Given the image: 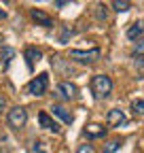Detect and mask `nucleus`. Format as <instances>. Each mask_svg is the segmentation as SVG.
I'll use <instances>...</instances> for the list:
<instances>
[{"mask_svg":"<svg viewBox=\"0 0 144 153\" xmlns=\"http://www.w3.org/2000/svg\"><path fill=\"white\" fill-rule=\"evenodd\" d=\"M4 17H7V13H4L2 9H0V19H4Z\"/></svg>","mask_w":144,"mask_h":153,"instance_id":"nucleus-23","label":"nucleus"},{"mask_svg":"<svg viewBox=\"0 0 144 153\" xmlns=\"http://www.w3.org/2000/svg\"><path fill=\"white\" fill-rule=\"evenodd\" d=\"M106 123L110 128H121V126L127 123V117H125V113L121 108H110L106 115Z\"/></svg>","mask_w":144,"mask_h":153,"instance_id":"nucleus-5","label":"nucleus"},{"mask_svg":"<svg viewBox=\"0 0 144 153\" xmlns=\"http://www.w3.org/2000/svg\"><path fill=\"white\" fill-rule=\"evenodd\" d=\"M57 94H62L66 100H72V98H76V85L74 83H70V81H62L57 83Z\"/></svg>","mask_w":144,"mask_h":153,"instance_id":"nucleus-7","label":"nucleus"},{"mask_svg":"<svg viewBox=\"0 0 144 153\" xmlns=\"http://www.w3.org/2000/svg\"><path fill=\"white\" fill-rule=\"evenodd\" d=\"M30 17H32L38 26H45V28H51V26H53V19H51L47 13L38 11V9H32V11H30Z\"/></svg>","mask_w":144,"mask_h":153,"instance_id":"nucleus-8","label":"nucleus"},{"mask_svg":"<svg viewBox=\"0 0 144 153\" xmlns=\"http://www.w3.org/2000/svg\"><path fill=\"white\" fill-rule=\"evenodd\" d=\"M91 91L96 94V98H108L112 94V79L108 74H96L91 79Z\"/></svg>","mask_w":144,"mask_h":153,"instance_id":"nucleus-1","label":"nucleus"},{"mask_svg":"<svg viewBox=\"0 0 144 153\" xmlns=\"http://www.w3.org/2000/svg\"><path fill=\"white\" fill-rule=\"evenodd\" d=\"M85 136L87 138H104L106 136V128L100 126V123H91L85 128Z\"/></svg>","mask_w":144,"mask_h":153,"instance_id":"nucleus-10","label":"nucleus"},{"mask_svg":"<svg viewBox=\"0 0 144 153\" xmlns=\"http://www.w3.org/2000/svg\"><path fill=\"white\" fill-rule=\"evenodd\" d=\"M132 111H134L136 115H140V117H142V115H144V98L134 100V102H132Z\"/></svg>","mask_w":144,"mask_h":153,"instance_id":"nucleus-15","label":"nucleus"},{"mask_svg":"<svg viewBox=\"0 0 144 153\" xmlns=\"http://www.w3.org/2000/svg\"><path fill=\"white\" fill-rule=\"evenodd\" d=\"M76 153H96V151H93L91 145H87V143H85V145H81V147L76 149Z\"/></svg>","mask_w":144,"mask_h":153,"instance_id":"nucleus-20","label":"nucleus"},{"mask_svg":"<svg viewBox=\"0 0 144 153\" xmlns=\"http://www.w3.org/2000/svg\"><path fill=\"white\" fill-rule=\"evenodd\" d=\"M38 123H40V128H45V130H49V132H53V134H60V130H62L60 123H57V121H53L45 111L38 113Z\"/></svg>","mask_w":144,"mask_h":153,"instance_id":"nucleus-6","label":"nucleus"},{"mask_svg":"<svg viewBox=\"0 0 144 153\" xmlns=\"http://www.w3.org/2000/svg\"><path fill=\"white\" fill-rule=\"evenodd\" d=\"M66 4H70V2H66V0H60V2H55L53 7H57V9H62V7H66Z\"/></svg>","mask_w":144,"mask_h":153,"instance_id":"nucleus-22","label":"nucleus"},{"mask_svg":"<svg viewBox=\"0 0 144 153\" xmlns=\"http://www.w3.org/2000/svg\"><path fill=\"white\" fill-rule=\"evenodd\" d=\"M4 108H7V100H4V96L0 94V113H2Z\"/></svg>","mask_w":144,"mask_h":153,"instance_id":"nucleus-21","label":"nucleus"},{"mask_svg":"<svg viewBox=\"0 0 144 153\" xmlns=\"http://www.w3.org/2000/svg\"><path fill=\"white\" fill-rule=\"evenodd\" d=\"M70 57L72 60H76V62H83V64H91V62H98L100 60V49L93 47V49H72L70 51Z\"/></svg>","mask_w":144,"mask_h":153,"instance_id":"nucleus-4","label":"nucleus"},{"mask_svg":"<svg viewBox=\"0 0 144 153\" xmlns=\"http://www.w3.org/2000/svg\"><path fill=\"white\" fill-rule=\"evenodd\" d=\"M51 111H53V115H55V117H60L64 123H72V121H74V117H72V113L66 108V106H62V104H53L51 106Z\"/></svg>","mask_w":144,"mask_h":153,"instance_id":"nucleus-9","label":"nucleus"},{"mask_svg":"<svg viewBox=\"0 0 144 153\" xmlns=\"http://www.w3.org/2000/svg\"><path fill=\"white\" fill-rule=\"evenodd\" d=\"M47 87H49V74L47 72H40L38 76H34V79L28 83V94L40 98V96H45Z\"/></svg>","mask_w":144,"mask_h":153,"instance_id":"nucleus-3","label":"nucleus"},{"mask_svg":"<svg viewBox=\"0 0 144 153\" xmlns=\"http://www.w3.org/2000/svg\"><path fill=\"white\" fill-rule=\"evenodd\" d=\"M142 34H144V24L142 22H134L127 28V38H129V41H138Z\"/></svg>","mask_w":144,"mask_h":153,"instance_id":"nucleus-11","label":"nucleus"},{"mask_svg":"<svg viewBox=\"0 0 144 153\" xmlns=\"http://www.w3.org/2000/svg\"><path fill=\"white\" fill-rule=\"evenodd\" d=\"M40 57H43L40 49H36V47H28V49H26V60H28V66H30V68L34 66V62H38Z\"/></svg>","mask_w":144,"mask_h":153,"instance_id":"nucleus-12","label":"nucleus"},{"mask_svg":"<svg viewBox=\"0 0 144 153\" xmlns=\"http://www.w3.org/2000/svg\"><path fill=\"white\" fill-rule=\"evenodd\" d=\"M32 153H49V149H47V143H43V140L34 143V147H32Z\"/></svg>","mask_w":144,"mask_h":153,"instance_id":"nucleus-17","label":"nucleus"},{"mask_svg":"<svg viewBox=\"0 0 144 153\" xmlns=\"http://www.w3.org/2000/svg\"><path fill=\"white\" fill-rule=\"evenodd\" d=\"M7 123L13 128V130H21L26 123H28V111L24 106H13L9 113H7Z\"/></svg>","mask_w":144,"mask_h":153,"instance_id":"nucleus-2","label":"nucleus"},{"mask_svg":"<svg viewBox=\"0 0 144 153\" xmlns=\"http://www.w3.org/2000/svg\"><path fill=\"white\" fill-rule=\"evenodd\" d=\"M70 36H72V30H70V28H64V30H62V36H60V43H68Z\"/></svg>","mask_w":144,"mask_h":153,"instance_id":"nucleus-19","label":"nucleus"},{"mask_svg":"<svg viewBox=\"0 0 144 153\" xmlns=\"http://www.w3.org/2000/svg\"><path fill=\"white\" fill-rule=\"evenodd\" d=\"M119 147H121V140H110V143H106V147H104L102 153H115Z\"/></svg>","mask_w":144,"mask_h":153,"instance_id":"nucleus-16","label":"nucleus"},{"mask_svg":"<svg viewBox=\"0 0 144 153\" xmlns=\"http://www.w3.org/2000/svg\"><path fill=\"white\" fill-rule=\"evenodd\" d=\"M15 55V51L11 49V47H2V68L7 70L9 68V64H11V57Z\"/></svg>","mask_w":144,"mask_h":153,"instance_id":"nucleus-13","label":"nucleus"},{"mask_svg":"<svg viewBox=\"0 0 144 153\" xmlns=\"http://www.w3.org/2000/svg\"><path fill=\"white\" fill-rule=\"evenodd\" d=\"M134 55L138 57V55H142L144 57V38H140V41L136 43V49H134Z\"/></svg>","mask_w":144,"mask_h":153,"instance_id":"nucleus-18","label":"nucleus"},{"mask_svg":"<svg viewBox=\"0 0 144 153\" xmlns=\"http://www.w3.org/2000/svg\"><path fill=\"white\" fill-rule=\"evenodd\" d=\"M112 9H115L117 13H127V11L132 9V4L125 2V0H115V2H112Z\"/></svg>","mask_w":144,"mask_h":153,"instance_id":"nucleus-14","label":"nucleus"}]
</instances>
